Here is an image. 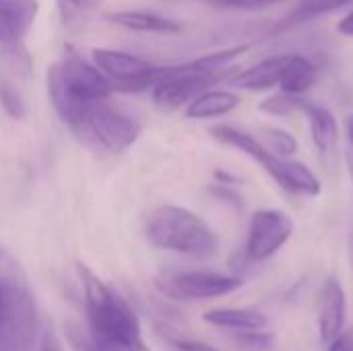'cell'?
Returning <instances> with one entry per match:
<instances>
[{"instance_id":"cell-25","label":"cell","mask_w":353,"mask_h":351,"mask_svg":"<svg viewBox=\"0 0 353 351\" xmlns=\"http://www.w3.org/2000/svg\"><path fill=\"white\" fill-rule=\"evenodd\" d=\"M72 345L77 351H151L145 345V341L134 343V345H99V343L89 341L85 333H74Z\"/></svg>"},{"instance_id":"cell-29","label":"cell","mask_w":353,"mask_h":351,"mask_svg":"<svg viewBox=\"0 0 353 351\" xmlns=\"http://www.w3.org/2000/svg\"><path fill=\"white\" fill-rule=\"evenodd\" d=\"M37 351H64V345H62L60 337L52 329H43L41 339H39V345H37Z\"/></svg>"},{"instance_id":"cell-22","label":"cell","mask_w":353,"mask_h":351,"mask_svg":"<svg viewBox=\"0 0 353 351\" xmlns=\"http://www.w3.org/2000/svg\"><path fill=\"white\" fill-rule=\"evenodd\" d=\"M56 4H58L62 23L68 29H77L87 21L89 12L101 4V0H56Z\"/></svg>"},{"instance_id":"cell-18","label":"cell","mask_w":353,"mask_h":351,"mask_svg":"<svg viewBox=\"0 0 353 351\" xmlns=\"http://www.w3.org/2000/svg\"><path fill=\"white\" fill-rule=\"evenodd\" d=\"M316 77H319V70L312 64V60L300 54H288V62L283 66L279 87L285 93L302 95L312 89V85L316 83Z\"/></svg>"},{"instance_id":"cell-33","label":"cell","mask_w":353,"mask_h":351,"mask_svg":"<svg viewBox=\"0 0 353 351\" xmlns=\"http://www.w3.org/2000/svg\"><path fill=\"white\" fill-rule=\"evenodd\" d=\"M2 259H4V246L0 244V263H2Z\"/></svg>"},{"instance_id":"cell-13","label":"cell","mask_w":353,"mask_h":351,"mask_svg":"<svg viewBox=\"0 0 353 351\" xmlns=\"http://www.w3.org/2000/svg\"><path fill=\"white\" fill-rule=\"evenodd\" d=\"M347 314V300L341 281L331 275L323 285V298H321V314H319V333L323 341H333L345 325Z\"/></svg>"},{"instance_id":"cell-19","label":"cell","mask_w":353,"mask_h":351,"mask_svg":"<svg viewBox=\"0 0 353 351\" xmlns=\"http://www.w3.org/2000/svg\"><path fill=\"white\" fill-rule=\"evenodd\" d=\"M203 321L232 331H259L267 325V317L252 308H215L205 312Z\"/></svg>"},{"instance_id":"cell-27","label":"cell","mask_w":353,"mask_h":351,"mask_svg":"<svg viewBox=\"0 0 353 351\" xmlns=\"http://www.w3.org/2000/svg\"><path fill=\"white\" fill-rule=\"evenodd\" d=\"M209 4L217 8H232V10H261L269 8L273 4H279L283 0H207Z\"/></svg>"},{"instance_id":"cell-10","label":"cell","mask_w":353,"mask_h":351,"mask_svg":"<svg viewBox=\"0 0 353 351\" xmlns=\"http://www.w3.org/2000/svg\"><path fill=\"white\" fill-rule=\"evenodd\" d=\"M33 60L27 48L0 54V103L4 112L21 120L29 112V81Z\"/></svg>"},{"instance_id":"cell-32","label":"cell","mask_w":353,"mask_h":351,"mask_svg":"<svg viewBox=\"0 0 353 351\" xmlns=\"http://www.w3.org/2000/svg\"><path fill=\"white\" fill-rule=\"evenodd\" d=\"M337 31L345 37H353V10L347 12L339 23H337Z\"/></svg>"},{"instance_id":"cell-11","label":"cell","mask_w":353,"mask_h":351,"mask_svg":"<svg viewBox=\"0 0 353 351\" xmlns=\"http://www.w3.org/2000/svg\"><path fill=\"white\" fill-rule=\"evenodd\" d=\"M39 12L37 0H0V54L27 48L25 35Z\"/></svg>"},{"instance_id":"cell-26","label":"cell","mask_w":353,"mask_h":351,"mask_svg":"<svg viewBox=\"0 0 353 351\" xmlns=\"http://www.w3.org/2000/svg\"><path fill=\"white\" fill-rule=\"evenodd\" d=\"M273 335L259 333V331H238L236 333V343L240 348H246L250 351H265L273 345Z\"/></svg>"},{"instance_id":"cell-1","label":"cell","mask_w":353,"mask_h":351,"mask_svg":"<svg viewBox=\"0 0 353 351\" xmlns=\"http://www.w3.org/2000/svg\"><path fill=\"white\" fill-rule=\"evenodd\" d=\"M112 83L72 46H64L58 62L48 66V95L60 120L72 128L95 106L110 99Z\"/></svg>"},{"instance_id":"cell-4","label":"cell","mask_w":353,"mask_h":351,"mask_svg":"<svg viewBox=\"0 0 353 351\" xmlns=\"http://www.w3.org/2000/svg\"><path fill=\"white\" fill-rule=\"evenodd\" d=\"M37 304L27 281L0 273V351H37Z\"/></svg>"},{"instance_id":"cell-2","label":"cell","mask_w":353,"mask_h":351,"mask_svg":"<svg viewBox=\"0 0 353 351\" xmlns=\"http://www.w3.org/2000/svg\"><path fill=\"white\" fill-rule=\"evenodd\" d=\"M83 285L87 339L99 345H134L143 343L141 319L137 310L87 265L77 263Z\"/></svg>"},{"instance_id":"cell-30","label":"cell","mask_w":353,"mask_h":351,"mask_svg":"<svg viewBox=\"0 0 353 351\" xmlns=\"http://www.w3.org/2000/svg\"><path fill=\"white\" fill-rule=\"evenodd\" d=\"M172 350L174 351H217L215 348L203 343V341H196V339H176L172 343Z\"/></svg>"},{"instance_id":"cell-23","label":"cell","mask_w":353,"mask_h":351,"mask_svg":"<svg viewBox=\"0 0 353 351\" xmlns=\"http://www.w3.org/2000/svg\"><path fill=\"white\" fill-rule=\"evenodd\" d=\"M263 139H259L273 155L281 157V159H288L292 157L296 151H298V141L292 132L288 130H281V128H273V126H265L263 130Z\"/></svg>"},{"instance_id":"cell-17","label":"cell","mask_w":353,"mask_h":351,"mask_svg":"<svg viewBox=\"0 0 353 351\" xmlns=\"http://www.w3.org/2000/svg\"><path fill=\"white\" fill-rule=\"evenodd\" d=\"M238 106H240V97L236 93L225 89H207L186 106V116L192 120L219 118L232 114Z\"/></svg>"},{"instance_id":"cell-12","label":"cell","mask_w":353,"mask_h":351,"mask_svg":"<svg viewBox=\"0 0 353 351\" xmlns=\"http://www.w3.org/2000/svg\"><path fill=\"white\" fill-rule=\"evenodd\" d=\"M211 137L228 147H234L238 151H242L244 155H248L252 161H256L277 184L281 182V172H283V159L273 155L256 137H252L250 132L238 130L230 124H217L211 130Z\"/></svg>"},{"instance_id":"cell-24","label":"cell","mask_w":353,"mask_h":351,"mask_svg":"<svg viewBox=\"0 0 353 351\" xmlns=\"http://www.w3.org/2000/svg\"><path fill=\"white\" fill-rule=\"evenodd\" d=\"M306 99H302L300 95H292V93H285L281 91L279 95H273V97H267L265 101H261V112L265 114H271V116H292L296 112H302L306 110Z\"/></svg>"},{"instance_id":"cell-16","label":"cell","mask_w":353,"mask_h":351,"mask_svg":"<svg viewBox=\"0 0 353 351\" xmlns=\"http://www.w3.org/2000/svg\"><path fill=\"white\" fill-rule=\"evenodd\" d=\"M105 19L118 27L130 29V31H139V33H163V35H172V33H180L182 25L176 23L174 19L155 14V12H147V10H118V12H110L105 14Z\"/></svg>"},{"instance_id":"cell-21","label":"cell","mask_w":353,"mask_h":351,"mask_svg":"<svg viewBox=\"0 0 353 351\" xmlns=\"http://www.w3.org/2000/svg\"><path fill=\"white\" fill-rule=\"evenodd\" d=\"M350 4H353V0H298V4L288 14V21L283 25L288 27V25L306 23L310 19H316L321 14H329L333 10L345 8Z\"/></svg>"},{"instance_id":"cell-7","label":"cell","mask_w":353,"mask_h":351,"mask_svg":"<svg viewBox=\"0 0 353 351\" xmlns=\"http://www.w3.org/2000/svg\"><path fill=\"white\" fill-rule=\"evenodd\" d=\"M155 288L170 300L194 302L228 296L242 288V279L217 271H161L155 277Z\"/></svg>"},{"instance_id":"cell-20","label":"cell","mask_w":353,"mask_h":351,"mask_svg":"<svg viewBox=\"0 0 353 351\" xmlns=\"http://www.w3.org/2000/svg\"><path fill=\"white\" fill-rule=\"evenodd\" d=\"M279 186L292 194H302V197H319L323 190V184L316 178V174L306 163L294 159H283Z\"/></svg>"},{"instance_id":"cell-3","label":"cell","mask_w":353,"mask_h":351,"mask_svg":"<svg viewBox=\"0 0 353 351\" xmlns=\"http://www.w3.org/2000/svg\"><path fill=\"white\" fill-rule=\"evenodd\" d=\"M145 232L153 246L184 257L209 259L219 250V236L213 228L186 207H157L149 215Z\"/></svg>"},{"instance_id":"cell-5","label":"cell","mask_w":353,"mask_h":351,"mask_svg":"<svg viewBox=\"0 0 353 351\" xmlns=\"http://www.w3.org/2000/svg\"><path fill=\"white\" fill-rule=\"evenodd\" d=\"M230 72L232 68H211L203 56L178 66H157L151 85V97L159 110L172 112L182 106H188L199 93L207 91L209 85L221 81Z\"/></svg>"},{"instance_id":"cell-14","label":"cell","mask_w":353,"mask_h":351,"mask_svg":"<svg viewBox=\"0 0 353 351\" xmlns=\"http://www.w3.org/2000/svg\"><path fill=\"white\" fill-rule=\"evenodd\" d=\"M285 62H288V54L265 58L254 66H248L246 70H240L236 77H232V85L246 91H267L279 87V79Z\"/></svg>"},{"instance_id":"cell-31","label":"cell","mask_w":353,"mask_h":351,"mask_svg":"<svg viewBox=\"0 0 353 351\" xmlns=\"http://www.w3.org/2000/svg\"><path fill=\"white\" fill-rule=\"evenodd\" d=\"M329 350L327 351H353V329L350 331H341L333 341H329Z\"/></svg>"},{"instance_id":"cell-9","label":"cell","mask_w":353,"mask_h":351,"mask_svg":"<svg viewBox=\"0 0 353 351\" xmlns=\"http://www.w3.org/2000/svg\"><path fill=\"white\" fill-rule=\"evenodd\" d=\"M294 234V221L285 211L261 209L252 213L244 257L250 263H263L271 259Z\"/></svg>"},{"instance_id":"cell-28","label":"cell","mask_w":353,"mask_h":351,"mask_svg":"<svg viewBox=\"0 0 353 351\" xmlns=\"http://www.w3.org/2000/svg\"><path fill=\"white\" fill-rule=\"evenodd\" d=\"M345 163L353 182V116L345 118Z\"/></svg>"},{"instance_id":"cell-15","label":"cell","mask_w":353,"mask_h":351,"mask_svg":"<svg viewBox=\"0 0 353 351\" xmlns=\"http://www.w3.org/2000/svg\"><path fill=\"white\" fill-rule=\"evenodd\" d=\"M306 118H308V124H310V134H312V141L319 149V153L329 159L335 155L337 151V145H339V124H337V118L333 116L331 110L323 108V106H314V103H306V110H304Z\"/></svg>"},{"instance_id":"cell-8","label":"cell","mask_w":353,"mask_h":351,"mask_svg":"<svg viewBox=\"0 0 353 351\" xmlns=\"http://www.w3.org/2000/svg\"><path fill=\"white\" fill-rule=\"evenodd\" d=\"M91 58L99 72L112 83L114 91H147L153 85L157 66L134 54L110 48H95L91 52Z\"/></svg>"},{"instance_id":"cell-6","label":"cell","mask_w":353,"mask_h":351,"mask_svg":"<svg viewBox=\"0 0 353 351\" xmlns=\"http://www.w3.org/2000/svg\"><path fill=\"white\" fill-rule=\"evenodd\" d=\"M70 130L81 143L91 149L122 153L137 143L141 134V124L132 116L103 101L95 106L87 116H83V120L77 122Z\"/></svg>"}]
</instances>
